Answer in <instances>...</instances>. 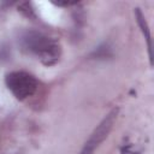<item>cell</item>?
Wrapping results in <instances>:
<instances>
[{"label":"cell","instance_id":"obj_3","mask_svg":"<svg viewBox=\"0 0 154 154\" xmlns=\"http://www.w3.org/2000/svg\"><path fill=\"white\" fill-rule=\"evenodd\" d=\"M118 112H119V108L114 107L113 109H111L107 113V116L94 129V131L91 132V135L89 136L87 142L84 143V146L81 150V154H94L95 153V149L107 138L108 134L111 132V130L117 120Z\"/></svg>","mask_w":154,"mask_h":154},{"label":"cell","instance_id":"obj_1","mask_svg":"<svg viewBox=\"0 0 154 154\" xmlns=\"http://www.w3.org/2000/svg\"><path fill=\"white\" fill-rule=\"evenodd\" d=\"M22 48L36 55L45 66L55 65L61 57V46L55 38L38 31H28L20 37Z\"/></svg>","mask_w":154,"mask_h":154},{"label":"cell","instance_id":"obj_2","mask_svg":"<svg viewBox=\"0 0 154 154\" xmlns=\"http://www.w3.org/2000/svg\"><path fill=\"white\" fill-rule=\"evenodd\" d=\"M5 84L7 89L13 94V96L23 101L37 90L38 82L34 75L26 71H12L5 76Z\"/></svg>","mask_w":154,"mask_h":154},{"label":"cell","instance_id":"obj_5","mask_svg":"<svg viewBox=\"0 0 154 154\" xmlns=\"http://www.w3.org/2000/svg\"><path fill=\"white\" fill-rule=\"evenodd\" d=\"M18 12H20L24 17L29 18V19H36V11H35V7L32 6V4L30 1H24V2H20L18 5Z\"/></svg>","mask_w":154,"mask_h":154},{"label":"cell","instance_id":"obj_4","mask_svg":"<svg viewBox=\"0 0 154 154\" xmlns=\"http://www.w3.org/2000/svg\"><path fill=\"white\" fill-rule=\"evenodd\" d=\"M135 16H136L137 24L141 28V31H142L144 38L147 40L148 52H149V57H150V60H152V41H150V32H149V28H148L147 20H146V18H144V16H143V13H142V11L140 8H135Z\"/></svg>","mask_w":154,"mask_h":154},{"label":"cell","instance_id":"obj_6","mask_svg":"<svg viewBox=\"0 0 154 154\" xmlns=\"http://www.w3.org/2000/svg\"><path fill=\"white\" fill-rule=\"evenodd\" d=\"M120 154H140V152H137L132 144H125L122 147Z\"/></svg>","mask_w":154,"mask_h":154},{"label":"cell","instance_id":"obj_7","mask_svg":"<svg viewBox=\"0 0 154 154\" xmlns=\"http://www.w3.org/2000/svg\"><path fill=\"white\" fill-rule=\"evenodd\" d=\"M54 5H57V6H64V7H67V6H73V5H77L78 4V1H67V0H65V1H52Z\"/></svg>","mask_w":154,"mask_h":154}]
</instances>
